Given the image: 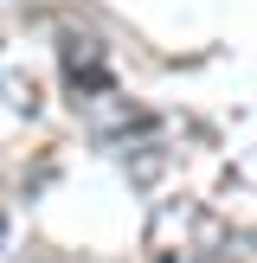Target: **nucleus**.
<instances>
[{
  "label": "nucleus",
  "mask_w": 257,
  "mask_h": 263,
  "mask_svg": "<svg viewBox=\"0 0 257 263\" xmlns=\"http://www.w3.org/2000/svg\"><path fill=\"white\" fill-rule=\"evenodd\" d=\"M0 251H7V218H0Z\"/></svg>",
  "instance_id": "4"
},
{
  "label": "nucleus",
  "mask_w": 257,
  "mask_h": 263,
  "mask_svg": "<svg viewBox=\"0 0 257 263\" xmlns=\"http://www.w3.org/2000/svg\"><path fill=\"white\" fill-rule=\"evenodd\" d=\"M0 97H7V103H20V109H32V77H0Z\"/></svg>",
  "instance_id": "3"
},
{
  "label": "nucleus",
  "mask_w": 257,
  "mask_h": 263,
  "mask_svg": "<svg viewBox=\"0 0 257 263\" xmlns=\"http://www.w3.org/2000/svg\"><path fill=\"white\" fill-rule=\"evenodd\" d=\"M64 90H71V109H84V103H97V97L116 90L109 58H103V45L90 32H71V39H64Z\"/></svg>",
  "instance_id": "2"
},
{
  "label": "nucleus",
  "mask_w": 257,
  "mask_h": 263,
  "mask_svg": "<svg viewBox=\"0 0 257 263\" xmlns=\"http://www.w3.org/2000/svg\"><path fill=\"white\" fill-rule=\"evenodd\" d=\"M225 244H231V231L218 225L206 205L174 199V205L154 212V225H148V257H141V263H212Z\"/></svg>",
  "instance_id": "1"
}]
</instances>
